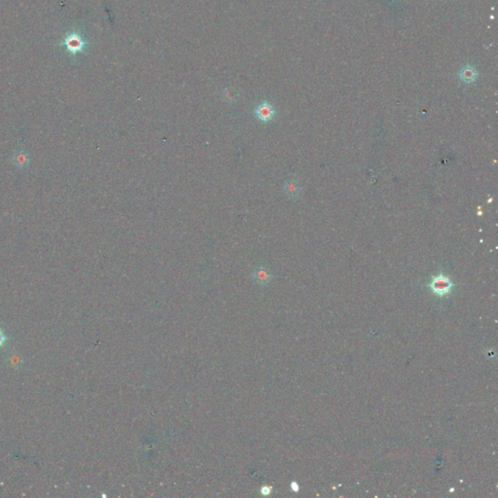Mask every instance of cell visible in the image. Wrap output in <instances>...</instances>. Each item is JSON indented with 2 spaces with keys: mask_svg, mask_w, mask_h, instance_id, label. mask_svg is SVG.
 <instances>
[{
  "mask_svg": "<svg viewBox=\"0 0 498 498\" xmlns=\"http://www.w3.org/2000/svg\"><path fill=\"white\" fill-rule=\"evenodd\" d=\"M452 286H453V283L451 282V280L448 278L447 275H444V274H439V275L434 276L429 284V287L433 291V293H435L436 295H438L440 297H443V296H446V295L449 294Z\"/></svg>",
  "mask_w": 498,
  "mask_h": 498,
  "instance_id": "obj_1",
  "label": "cell"
},
{
  "mask_svg": "<svg viewBox=\"0 0 498 498\" xmlns=\"http://www.w3.org/2000/svg\"><path fill=\"white\" fill-rule=\"evenodd\" d=\"M70 54L76 55L85 50L87 43L82 36L76 32L69 33L62 43Z\"/></svg>",
  "mask_w": 498,
  "mask_h": 498,
  "instance_id": "obj_2",
  "label": "cell"
},
{
  "mask_svg": "<svg viewBox=\"0 0 498 498\" xmlns=\"http://www.w3.org/2000/svg\"><path fill=\"white\" fill-rule=\"evenodd\" d=\"M255 115L259 121L263 123H268L274 119L275 110L271 103L264 101L256 108Z\"/></svg>",
  "mask_w": 498,
  "mask_h": 498,
  "instance_id": "obj_3",
  "label": "cell"
},
{
  "mask_svg": "<svg viewBox=\"0 0 498 498\" xmlns=\"http://www.w3.org/2000/svg\"><path fill=\"white\" fill-rule=\"evenodd\" d=\"M478 76H479L478 70L471 64H467V65L463 66L458 74L459 79L465 84H472L474 82H476L478 79Z\"/></svg>",
  "mask_w": 498,
  "mask_h": 498,
  "instance_id": "obj_4",
  "label": "cell"
},
{
  "mask_svg": "<svg viewBox=\"0 0 498 498\" xmlns=\"http://www.w3.org/2000/svg\"><path fill=\"white\" fill-rule=\"evenodd\" d=\"M284 194L286 195L287 198L293 199L299 197L301 193V187H300L299 182L295 179H290L288 180L283 187Z\"/></svg>",
  "mask_w": 498,
  "mask_h": 498,
  "instance_id": "obj_5",
  "label": "cell"
},
{
  "mask_svg": "<svg viewBox=\"0 0 498 498\" xmlns=\"http://www.w3.org/2000/svg\"><path fill=\"white\" fill-rule=\"evenodd\" d=\"M12 163L19 169H25L29 164V155L25 151H18L12 158Z\"/></svg>",
  "mask_w": 498,
  "mask_h": 498,
  "instance_id": "obj_6",
  "label": "cell"
},
{
  "mask_svg": "<svg viewBox=\"0 0 498 498\" xmlns=\"http://www.w3.org/2000/svg\"><path fill=\"white\" fill-rule=\"evenodd\" d=\"M253 277H254V279H255V281L257 283H259V284H267L268 282H270V280L272 278V275L268 272L267 269H265L263 267H260V268H258V269H256L254 271Z\"/></svg>",
  "mask_w": 498,
  "mask_h": 498,
  "instance_id": "obj_7",
  "label": "cell"
},
{
  "mask_svg": "<svg viewBox=\"0 0 498 498\" xmlns=\"http://www.w3.org/2000/svg\"><path fill=\"white\" fill-rule=\"evenodd\" d=\"M224 96L225 98H226L227 100H230V101H231V100H235V99L237 98V94H236V92H234V93H230V90H227V91L225 92Z\"/></svg>",
  "mask_w": 498,
  "mask_h": 498,
  "instance_id": "obj_8",
  "label": "cell"
},
{
  "mask_svg": "<svg viewBox=\"0 0 498 498\" xmlns=\"http://www.w3.org/2000/svg\"><path fill=\"white\" fill-rule=\"evenodd\" d=\"M6 340H7L6 336L4 335V333L2 332V330H0V348H2L4 346Z\"/></svg>",
  "mask_w": 498,
  "mask_h": 498,
  "instance_id": "obj_9",
  "label": "cell"
},
{
  "mask_svg": "<svg viewBox=\"0 0 498 498\" xmlns=\"http://www.w3.org/2000/svg\"><path fill=\"white\" fill-rule=\"evenodd\" d=\"M291 487H292V490H293L294 492H298V490H299V487H298V485H297V484H296L295 482H293V483H292Z\"/></svg>",
  "mask_w": 498,
  "mask_h": 498,
  "instance_id": "obj_10",
  "label": "cell"
}]
</instances>
